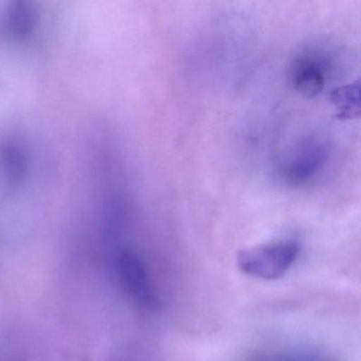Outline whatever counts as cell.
I'll list each match as a JSON object with an SVG mask.
<instances>
[{"label":"cell","instance_id":"obj_1","mask_svg":"<svg viewBox=\"0 0 361 361\" xmlns=\"http://www.w3.org/2000/svg\"><path fill=\"white\" fill-rule=\"evenodd\" d=\"M300 245L293 238H281L238 251V268L243 274L262 280H278L297 259Z\"/></svg>","mask_w":361,"mask_h":361},{"label":"cell","instance_id":"obj_2","mask_svg":"<svg viewBox=\"0 0 361 361\" xmlns=\"http://www.w3.org/2000/svg\"><path fill=\"white\" fill-rule=\"evenodd\" d=\"M329 158V147L318 137H304L289 145L281 155L278 172L289 185L301 187L317 178Z\"/></svg>","mask_w":361,"mask_h":361},{"label":"cell","instance_id":"obj_3","mask_svg":"<svg viewBox=\"0 0 361 361\" xmlns=\"http://www.w3.org/2000/svg\"><path fill=\"white\" fill-rule=\"evenodd\" d=\"M120 286L128 297L141 307L157 310L159 300L149 280V272L143 259L132 251H124L116 263Z\"/></svg>","mask_w":361,"mask_h":361},{"label":"cell","instance_id":"obj_4","mask_svg":"<svg viewBox=\"0 0 361 361\" xmlns=\"http://www.w3.org/2000/svg\"><path fill=\"white\" fill-rule=\"evenodd\" d=\"M329 71V63L324 54L319 51L303 52L291 65V84L295 92L304 98H316L326 85Z\"/></svg>","mask_w":361,"mask_h":361},{"label":"cell","instance_id":"obj_5","mask_svg":"<svg viewBox=\"0 0 361 361\" xmlns=\"http://www.w3.org/2000/svg\"><path fill=\"white\" fill-rule=\"evenodd\" d=\"M358 85L350 84L338 88L331 94V101L343 118L354 116L355 111L358 113Z\"/></svg>","mask_w":361,"mask_h":361},{"label":"cell","instance_id":"obj_6","mask_svg":"<svg viewBox=\"0 0 361 361\" xmlns=\"http://www.w3.org/2000/svg\"><path fill=\"white\" fill-rule=\"evenodd\" d=\"M276 361H317L314 357L301 353H289V354L281 355Z\"/></svg>","mask_w":361,"mask_h":361}]
</instances>
